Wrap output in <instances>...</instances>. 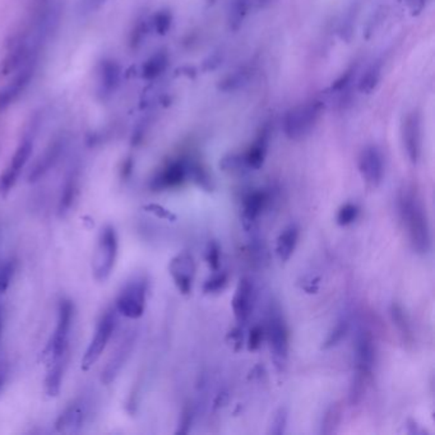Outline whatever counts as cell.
Here are the masks:
<instances>
[{
    "label": "cell",
    "mask_w": 435,
    "mask_h": 435,
    "mask_svg": "<svg viewBox=\"0 0 435 435\" xmlns=\"http://www.w3.org/2000/svg\"><path fill=\"white\" fill-rule=\"evenodd\" d=\"M206 262L210 269L217 271L221 267V247L216 240L208 241L204 254Z\"/></svg>",
    "instance_id": "36"
},
{
    "label": "cell",
    "mask_w": 435,
    "mask_h": 435,
    "mask_svg": "<svg viewBox=\"0 0 435 435\" xmlns=\"http://www.w3.org/2000/svg\"><path fill=\"white\" fill-rule=\"evenodd\" d=\"M380 79H382V64L373 63L361 75L358 88L361 93L371 95L378 87Z\"/></svg>",
    "instance_id": "30"
},
{
    "label": "cell",
    "mask_w": 435,
    "mask_h": 435,
    "mask_svg": "<svg viewBox=\"0 0 435 435\" xmlns=\"http://www.w3.org/2000/svg\"><path fill=\"white\" fill-rule=\"evenodd\" d=\"M146 31H147L146 23H143V22L138 23L130 35V45L133 47H137V45L140 44L146 36Z\"/></svg>",
    "instance_id": "41"
},
{
    "label": "cell",
    "mask_w": 435,
    "mask_h": 435,
    "mask_svg": "<svg viewBox=\"0 0 435 435\" xmlns=\"http://www.w3.org/2000/svg\"><path fill=\"white\" fill-rule=\"evenodd\" d=\"M118 327V312L115 309H109L100 316L96 324L92 338L88 343V347L84 352L81 361V369L88 371L93 365L100 360L102 353L105 351L108 343H110L112 334Z\"/></svg>",
    "instance_id": "9"
},
{
    "label": "cell",
    "mask_w": 435,
    "mask_h": 435,
    "mask_svg": "<svg viewBox=\"0 0 435 435\" xmlns=\"http://www.w3.org/2000/svg\"><path fill=\"white\" fill-rule=\"evenodd\" d=\"M300 238V227L297 223H288L279 232L276 240V256L282 263H286L294 256Z\"/></svg>",
    "instance_id": "21"
},
{
    "label": "cell",
    "mask_w": 435,
    "mask_h": 435,
    "mask_svg": "<svg viewBox=\"0 0 435 435\" xmlns=\"http://www.w3.org/2000/svg\"><path fill=\"white\" fill-rule=\"evenodd\" d=\"M16 272V262L13 260H4L0 263V295L10 288L12 279Z\"/></svg>",
    "instance_id": "35"
},
{
    "label": "cell",
    "mask_w": 435,
    "mask_h": 435,
    "mask_svg": "<svg viewBox=\"0 0 435 435\" xmlns=\"http://www.w3.org/2000/svg\"><path fill=\"white\" fill-rule=\"evenodd\" d=\"M360 214V208L358 204L351 203V202H347V203L343 204L337 214H336V223L341 227H346V226H350L351 223H355L358 220Z\"/></svg>",
    "instance_id": "33"
},
{
    "label": "cell",
    "mask_w": 435,
    "mask_h": 435,
    "mask_svg": "<svg viewBox=\"0 0 435 435\" xmlns=\"http://www.w3.org/2000/svg\"><path fill=\"white\" fill-rule=\"evenodd\" d=\"M343 408L341 403L334 402L325 410L319 425V434L334 435L338 432L343 423Z\"/></svg>",
    "instance_id": "27"
},
{
    "label": "cell",
    "mask_w": 435,
    "mask_h": 435,
    "mask_svg": "<svg viewBox=\"0 0 435 435\" xmlns=\"http://www.w3.org/2000/svg\"><path fill=\"white\" fill-rule=\"evenodd\" d=\"M349 331H350V321L346 316L340 318L334 324V328L327 334L323 345H322V349L330 350V349H334L336 346H338L346 338V336L349 334Z\"/></svg>",
    "instance_id": "29"
},
{
    "label": "cell",
    "mask_w": 435,
    "mask_h": 435,
    "mask_svg": "<svg viewBox=\"0 0 435 435\" xmlns=\"http://www.w3.org/2000/svg\"><path fill=\"white\" fill-rule=\"evenodd\" d=\"M229 273L226 271H212L211 276L204 281L203 293L206 295H216L223 293L229 285Z\"/></svg>",
    "instance_id": "31"
},
{
    "label": "cell",
    "mask_w": 435,
    "mask_h": 435,
    "mask_svg": "<svg viewBox=\"0 0 435 435\" xmlns=\"http://www.w3.org/2000/svg\"><path fill=\"white\" fill-rule=\"evenodd\" d=\"M397 210L411 248L425 256L432 249V229L425 206L414 186H403L398 192Z\"/></svg>",
    "instance_id": "1"
},
{
    "label": "cell",
    "mask_w": 435,
    "mask_h": 435,
    "mask_svg": "<svg viewBox=\"0 0 435 435\" xmlns=\"http://www.w3.org/2000/svg\"><path fill=\"white\" fill-rule=\"evenodd\" d=\"M256 304V286L249 277L240 278L232 297V313L239 325L247 323Z\"/></svg>",
    "instance_id": "17"
},
{
    "label": "cell",
    "mask_w": 435,
    "mask_h": 435,
    "mask_svg": "<svg viewBox=\"0 0 435 435\" xmlns=\"http://www.w3.org/2000/svg\"><path fill=\"white\" fill-rule=\"evenodd\" d=\"M35 137H36V123L29 124L28 129L23 134V138L19 140L18 146L10 158V164L0 174V197L1 198H5L10 195L12 189L17 184L21 173L23 171V169L26 167L29 158L32 156Z\"/></svg>",
    "instance_id": "7"
},
{
    "label": "cell",
    "mask_w": 435,
    "mask_h": 435,
    "mask_svg": "<svg viewBox=\"0 0 435 435\" xmlns=\"http://www.w3.org/2000/svg\"><path fill=\"white\" fill-rule=\"evenodd\" d=\"M401 137L411 164L417 165L421 156L423 149V132H421V118L419 112H411L406 114L401 125Z\"/></svg>",
    "instance_id": "16"
},
{
    "label": "cell",
    "mask_w": 435,
    "mask_h": 435,
    "mask_svg": "<svg viewBox=\"0 0 435 435\" xmlns=\"http://www.w3.org/2000/svg\"><path fill=\"white\" fill-rule=\"evenodd\" d=\"M5 378H7V374H5V371L4 369H0V392H1V389L4 387V383H5Z\"/></svg>",
    "instance_id": "44"
},
{
    "label": "cell",
    "mask_w": 435,
    "mask_h": 435,
    "mask_svg": "<svg viewBox=\"0 0 435 435\" xmlns=\"http://www.w3.org/2000/svg\"><path fill=\"white\" fill-rule=\"evenodd\" d=\"M86 419V405L84 401H75L72 402L64 411L60 414V417L56 420L55 427L60 433H72L77 432L81 426L84 425Z\"/></svg>",
    "instance_id": "20"
},
{
    "label": "cell",
    "mask_w": 435,
    "mask_h": 435,
    "mask_svg": "<svg viewBox=\"0 0 435 435\" xmlns=\"http://www.w3.org/2000/svg\"><path fill=\"white\" fill-rule=\"evenodd\" d=\"M169 66V55L166 51L161 50L149 56V59L142 65V77L147 81L158 79V77L165 73Z\"/></svg>",
    "instance_id": "26"
},
{
    "label": "cell",
    "mask_w": 435,
    "mask_h": 435,
    "mask_svg": "<svg viewBox=\"0 0 435 435\" xmlns=\"http://www.w3.org/2000/svg\"><path fill=\"white\" fill-rule=\"evenodd\" d=\"M38 59H31L26 64L22 65L17 72L13 73V78L10 82L0 88V114L8 110L27 91L36 75Z\"/></svg>",
    "instance_id": "10"
},
{
    "label": "cell",
    "mask_w": 435,
    "mask_h": 435,
    "mask_svg": "<svg viewBox=\"0 0 435 435\" xmlns=\"http://www.w3.org/2000/svg\"><path fill=\"white\" fill-rule=\"evenodd\" d=\"M121 66L115 59H103L97 69V93L102 100H108L119 90Z\"/></svg>",
    "instance_id": "19"
},
{
    "label": "cell",
    "mask_w": 435,
    "mask_h": 435,
    "mask_svg": "<svg viewBox=\"0 0 435 435\" xmlns=\"http://www.w3.org/2000/svg\"><path fill=\"white\" fill-rule=\"evenodd\" d=\"M408 433L411 435H423L425 434L426 430L424 427H421V425H419L417 424V421L415 420H412V419H410L408 420Z\"/></svg>",
    "instance_id": "43"
},
{
    "label": "cell",
    "mask_w": 435,
    "mask_h": 435,
    "mask_svg": "<svg viewBox=\"0 0 435 435\" xmlns=\"http://www.w3.org/2000/svg\"><path fill=\"white\" fill-rule=\"evenodd\" d=\"M75 306L72 300L63 299L58 306V319L54 332L47 343L45 359L51 361L68 359L69 343L75 324Z\"/></svg>",
    "instance_id": "5"
},
{
    "label": "cell",
    "mask_w": 435,
    "mask_h": 435,
    "mask_svg": "<svg viewBox=\"0 0 435 435\" xmlns=\"http://www.w3.org/2000/svg\"><path fill=\"white\" fill-rule=\"evenodd\" d=\"M152 25L158 35L165 36L173 25V14L169 10H160L153 16Z\"/></svg>",
    "instance_id": "37"
},
{
    "label": "cell",
    "mask_w": 435,
    "mask_h": 435,
    "mask_svg": "<svg viewBox=\"0 0 435 435\" xmlns=\"http://www.w3.org/2000/svg\"><path fill=\"white\" fill-rule=\"evenodd\" d=\"M250 0H232L229 12V23L232 29H238L240 27L245 16L248 14Z\"/></svg>",
    "instance_id": "32"
},
{
    "label": "cell",
    "mask_w": 435,
    "mask_h": 435,
    "mask_svg": "<svg viewBox=\"0 0 435 435\" xmlns=\"http://www.w3.org/2000/svg\"><path fill=\"white\" fill-rule=\"evenodd\" d=\"M78 195H79V171L77 169H72L71 173L65 177L64 184L62 188V195L59 198L58 211L60 216L64 217L65 214L71 211Z\"/></svg>",
    "instance_id": "23"
},
{
    "label": "cell",
    "mask_w": 435,
    "mask_h": 435,
    "mask_svg": "<svg viewBox=\"0 0 435 435\" xmlns=\"http://www.w3.org/2000/svg\"><path fill=\"white\" fill-rule=\"evenodd\" d=\"M229 338H230V341H232V345L235 346V350H239L241 347V345H243V340H244L241 325H239V327H235V328L232 330V332L229 334Z\"/></svg>",
    "instance_id": "42"
},
{
    "label": "cell",
    "mask_w": 435,
    "mask_h": 435,
    "mask_svg": "<svg viewBox=\"0 0 435 435\" xmlns=\"http://www.w3.org/2000/svg\"><path fill=\"white\" fill-rule=\"evenodd\" d=\"M195 408L190 405H186V408H183L182 415H180V419H179V425H177L176 434H188L190 432V429H192L193 423H195Z\"/></svg>",
    "instance_id": "38"
},
{
    "label": "cell",
    "mask_w": 435,
    "mask_h": 435,
    "mask_svg": "<svg viewBox=\"0 0 435 435\" xmlns=\"http://www.w3.org/2000/svg\"><path fill=\"white\" fill-rule=\"evenodd\" d=\"M169 273L173 278L177 291L184 297L190 295L195 286L197 273V264L193 254L188 250L177 253L169 263Z\"/></svg>",
    "instance_id": "11"
},
{
    "label": "cell",
    "mask_w": 435,
    "mask_h": 435,
    "mask_svg": "<svg viewBox=\"0 0 435 435\" xmlns=\"http://www.w3.org/2000/svg\"><path fill=\"white\" fill-rule=\"evenodd\" d=\"M269 202V192L256 189L243 198L241 203V225L245 232H253L260 220V214Z\"/></svg>",
    "instance_id": "18"
},
{
    "label": "cell",
    "mask_w": 435,
    "mask_h": 435,
    "mask_svg": "<svg viewBox=\"0 0 435 435\" xmlns=\"http://www.w3.org/2000/svg\"><path fill=\"white\" fill-rule=\"evenodd\" d=\"M66 147L68 138L64 134L56 136L55 138L51 139L47 149H44V152H41V155L32 164L28 173V183H38L44 176H47L60 161V158L66 151Z\"/></svg>",
    "instance_id": "12"
},
{
    "label": "cell",
    "mask_w": 435,
    "mask_h": 435,
    "mask_svg": "<svg viewBox=\"0 0 435 435\" xmlns=\"http://www.w3.org/2000/svg\"><path fill=\"white\" fill-rule=\"evenodd\" d=\"M389 315H390V319L397 330L401 341L408 346L414 345L415 334H414V330H412V324H411V319L408 316V312L403 309V306H399L398 303H393L389 308Z\"/></svg>",
    "instance_id": "24"
},
{
    "label": "cell",
    "mask_w": 435,
    "mask_h": 435,
    "mask_svg": "<svg viewBox=\"0 0 435 435\" xmlns=\"http://www.w3.org/2000/svg\"><path fill=\"white\" fill-rule=\"evenodd\" d=\"M147 295L149 279L145 276L133 277L121 288L115 303V310L128 319H139L146 312Z\"/></svg>",
    "instance_id": "8"
},
{
    "label": "cell",
    "mask_w": 435,
    "mask_h": 435,
    "mask_svg": "<svg viewBox=\"0 0 435 435\" xmlns=\"http://www.w3.org/2000/svg\"><path fill=\"white\" fill-rule=\"evenodd\" d=\"M3 334V314H1V310H0V337Z\"/></svg>",
    "instance_id": "45"
},
{
    "label": "cell",
    "mask_w": 435,
    "mask_h": 435,
    "mask_svg": "<svg viewBox=\"0 0 435 435\" xmlns=\"http://www.w3.org/2000/svg\"><path fill=\"white\" fill-rule=\"evenodd\" d=\"M264 332L275 365L278 371H282L285 369L288 359L290 331L279 306H271L269 308Z\"/></svg>",
    "instance_id": "6"
},
{
    "label": "cell",
    "mask_w": 435,
    "mask_h": 435,
    "mask_svg": "<svg viewBox=\"0 0 435 435\" xmlns=\"http://www.w3.org/2000/svg\"><path fill=\"white\" fill-rule=\"evenodd\" d=\"M137 338H138L137 332L132 331L116 346L115 351L112 352L110 359L108 360L105 368L101 371L100 380L103 386H110L112 382H115L121 375V371L124 369V366L127 365L132 353L134 351Z\"/></svg>",
    "instance_id": "14"
},
{
    "label": "cell",
    "mask_w": 435,
    "mask_h": 435,
    "mask_svg": "<svg viewBox=\"0 0 435 435\" xmlns=\"http://www.w3.org/2000/svg\"><path fill=\"white\" fill-rule=\"evenodd\" d=\"M375 341L368 328H361L355 341V371L349 389V402L352 406L360 405L366 395L375 365Z\"/></svg>",
    "instance_id": "2"
},
{
    "label": "cell",
    "mask_w": 435,
    "mask_h": 435,
    "mask_svg": "<svg viewBox=\"0 0 435 435\" xmlns=\"http://www.w3.org/2000/svg\"><path fill=\"white\" fill-rule=\"evenodd\" d=\"M264 338H266L264 327H262V325H254V327H251L249 334H248V338H247L248 350H249V351H257L260 346H262V343H263Z\"/></svg>",
    "instance_id": "39"
},
{
    "label": "cell",
    "mask_w": 435,
    "mask_h": 435,
    "mask_svg": "<svg viewBox=\"0 0 435 435\" xmlns=\"http://www.w3.org/2000/svg\"><path fill=\"white\" fill-rule=\"evenodd\" d=\"M269 145V130H262L260 136L253 142L248 151L244 153L243 161L247 169L258 170L263 166L264 160L267 158Z\"/></svg>",
    "instance_id": "22"
},
{
    "label": "cell",
    "mask_w": 435,
    "mask_h": 435,
    "mask_svg": "<svg viewBox=\"0 0 435 435\" xmlns=\"http://www.w3.org/2000/svg\"><path fill=\"white\" fill-rule=\"evenodd\" d=\"M287 424H288V410L285 406H281L271 420L269 424V434L284 435L286 433Z\"/></svg>",
    "instance_id": "34"
},
{
    "label": "cell",
    "mask_w": 435,
    "mask_h": 435,
    "mask_svg": "<svg viewBox=\"0 0 435 435\" xmlns=\"http://www.w3.org/2000/svg\"><path fill=\"white\" fill-rule=\"evenodd\" d=\"M188 176H189V180H192L206 192H212L214 189L212 177L210 175V173L202 164L197 161H192V160L188 161Z\"/></svg>",
    "instance_id": "28"
},
{
    "label": "cell",
    "mask_w": 435,
    "mask_h": 435,
    "mask_svg": "<svg viewBox=\"0 0 435 435\" xmlns=\"http://www.w3.org/2000/svg\"><path fill=\"white\" fill-rule=\"evenodd\" d=\"M146 210H149V212L156 214L160 219H165L169 221H175L176 216L170 212L166 208H164L162 206H158V204H149L146 206Z\"/></svg>",
    "instance_id": "40"
},
{
    "label": "cell",
    "mask_w": 435,
    "mask_h": 435,
    "mask_svg": "<svg viewBox=\"0 0 435 435\" xmlns=\"http://www.w3.org/2000/svg\"><path fill=\"white\" fill-rule=\"evenodd\" d=\"M188 158H177L167 162L151 179L149 188L153 192H165L176 189L189 180Z\"/></svg>",
    "instance_id": "13"
},
{
    "label": "cell",
    "mask_w": 435,
    "mask_h": 435,
    "mask_svg": "<svg viewBox=\"0 0 435 435\" xmlns=\"http://www.w3.org/2000/svg\"><path fill=\"white\" fill-rule=\"evenodd\" d=\"M66 362L68 359L49 362V371L45 380V392L49 397L59 396L66 369Z\"/></svg>",
    "instance_id": "25"
},
{
    "label": "cell",
    "mask_w": 435,
    "mask_h": 435,
    "mask_svg": "<svg viewBox=\"0 0 435 435\" xmlns=\"http://www.w3.org/2000/svg\"><path fill=\"white\" fill-rule=\"evenodd\" d=\"M358 166L362 180L368 186L378 188L382 184L386 173V164L384 156L378 146L371 145L364 147L359 155Z\"/></svg>",
    "instance_id": "15"
},
{
    "label": "cell",
    "mask_w": 435,
    "mask_h": 435,
    "mask_svg": "<svg viewBox=\"0 0 435 435\" xmlns=\"http://www.w3.org/2000/svg\"><path fill=\"white\" fill-rule=\"evenodd\" d=\"M119 254V236L112 225L103 226L93 250L92 275L97 282L108 281L115 269Z\"/></svg>",
    "instance_id": "4"
},
{
    "label": "cell",
    "mask_w": 435,
    "mask_h": 435,
    "mask_svg": "<svg viewBox=\"0 0 435 435\" xmlns=\"http://www.w3.org/2000/svg\"><path fill=\"white\" fill-rule=\"evenodd\" d=\"M323 110V102L319 100H310L291 108L282 121L285 136L293 140L306 138L314 130Z\"/></svg>",
    "instance_id": "3"
}]
</instances>
